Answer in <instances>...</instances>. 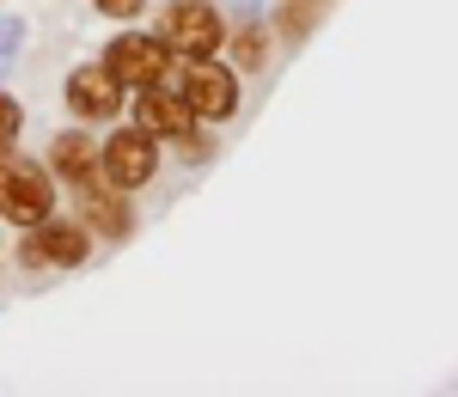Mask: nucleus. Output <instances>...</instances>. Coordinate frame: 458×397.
Here are the masks:
<instances>
[{"instance_id":"nucleus-13","label":"nucleus","mask_w":458,"mask_h":397,"mask_svg":"<svg viewBox=\"0 0 458 397\" xmlns=\"http://www.w3.org/2000/svg\"><path fill=\"white\" fill-rule=\"evenodd\" d=\"M19 129H25V110L13 92H0V147H19Z\"/></svg>"},{"instance_id":"nucleus-6","label":"nucleus","mask_w":458,"mask_h":397,"mask_svg":"<svg viewBox=\"0 0 458 397\" xmlns=\"http://www.w3.org/2000/svg\"><path fill=\"white\" fill-rule=\"evenodd\" d=\"M105 68L129 86V92H141V86H159L165 73H172V49H165V37L153 31H116L105 43Z\"/></svg>"},{"instance_id":"nucleus-11","label":"nucleus","mask_w":458,"mask_h":397,"mask_svg":"<svg viewBox=\"0 0 458 397\" xmlns=\"http://www.w3.org/2000/svg\"><path fill=\"white\" fill-rule=\"evenodd\" d=\"M226 55H233V68H239V73H257L263 62H269V25L245 19L239 31H226Z\"/></svg>"},{"instance_id":"nucleus-2","label":"nucleus","mask_w":458,"mask_h":397,"mask_svg":"<svg viewBox=\"0 0 458 397\" xmlns=\"http://www.w3.org/2000/svg\"><path fill=\"white\" fill-rule=\"evenodd\" d=\"M135 122H141L147 135L172 141L183 159H214V141L202 135V116L183 105V92H177V86H165V80L135 92Z\"/></svg>"},{"instance_id":"nucleus-8","label":"nucleus","mask_w":458,"mask_h":397,"mask_svg":"<svg viewBox=\"0 0 458 397\" xmlns=\"http://www.w3.org/2000/svg\"><path fill=\"white\" fill-rule=\"evenodd\" d=\"M105 178L123 190H147L159 178V135H147L141 122L129 129H110L105 135Z\"/></svg>"},{"instance_id":"nucleus-9","label":"nucleus","mask_w":458,"mask_h":397,"mask_svg":"<svg viewBox=\"0 0 458 397\" xmlns=\"http://www.w3.org/2000/svg\"><path fill=\"white\" fill-rule=\"evenodd\" d=\"M80 196V220H86V232H98V239H129V226H135V208H129V190L110 178H92L73 190Z\"/></svg>"},{"instance_id":"nucleus-4","label":"nucleus","mask_w":458,"mask_h":397,"mask_svg":"<svg viewBox=\"0 0 458 397\" xmlns=\"http://www.w3.org/2000/svg\"><path fill=\"white\" fill-rule=\"evenodd\" d=\"M92 257V232H86V220H37L25 226V239H19V263L43 275V269H80Z\"/></svg>"},{"instance_id":"nucleus-10","label":"nucleus","mask_w":458,"mask_h":397,"mask_svg":"<svg viewBox=\"0 0 458 397\" xmlns=\"http://www.w3.org/2000/svg\"><path fill=\"white\" fill-rule=\"evenodd\" d=\"M49 172H55L62 190H80V183L105 178V147L92 141L86 129H68V135L49 141Z\"/></svg>"},{"instance_id":"nucleus-1","label":"nucleus","mask_w":458,"mask_h":397,"mask_svg":"<svg viewBox=\"0 0 458 397\" xmlns=\"http://www.w3.org/2000/svg\"><path fill=\"white\" fill-rule=\"evenodd\" d=\"M55 215V172L25 159L19 147H0V220L6 226H37Z\"/></svg>"},{"instance_id":"nucleus-14","label":"nucleus","mask_w":458,"mask_h":397,"mask_svg":"<svg viewBox=\"0 0 458 397\" xmlns=\"http://www.w3.org/2000/svg\"><path fill=\"white\" fill-rule=\"evenodd\" d=\"M98 6V19H116V25H135L147 13V0H92Z\"/></svg>"},{"instance_id":"nucleus-15","label":"nucleus","mask_w":458,"mask_h":397,"mask_svg":"<svg viewBox=\"0 0 458 397\" xmlns=\"http://www.w3.org/2000/svg\"><path fill=\"white\" fill-rule=\"evenodd\" d=\"M318 6H324V0H318Z\"/></svg>"},{"instance_id":"nucleus-3","label":"nucleus","mask_w":458,"mask_h":397,"mask_svg":"<svg viewBox=\"0 0 458 397\" xmlns=\"http://www.w3.org/2000/svg\"><path fill=\"white\" fill-rule=\"evenodd\" d=\"M177 92H183V105L196 110L202 122H226V116H239V68H226V62H214V55H190L183 68H177Z\"/></svg>"},{"instance_id":"nucleus-12","label":"nucleus","mask_w":458,"mask_h":397,"mask_svg":"<svg viewBox=\"0 0 458 397\" xmlns=\"http://www.w3.org/2000/svg\"><path fill=\"white\" fill-rule=\"evenodd\" d=\"M312 6H318V0H287L282 13H276V37H282L287 49L306 43V31H312Z\"/></svg>"},{"instance_id":"nucleus-7","label":"nucleus","mask_w":458,"mask_h":397,"mask_svg":"<svg viewBox=\"0 0 458 397\" xmlns=\"http://www.w3.org/2000/svg\"><path fill=\"white\" fill-rule=\"evenodd\" d=\"M62 98H68L73 122H116L123 105H129V86H123L105 62H80V68L68 73V86H62Z\"/></svg>"},{"instance_id":"nucleus-5","label":"nucleus","mask_w":458,"mask_h":397,"mask_svg":"<svg viewBox=\"0 0 458 397\" xmlns=\"http://www.w3.org/2000/svg\"><path fill=\"white\" fill-rule=\"evenodd\" d=\"M159 37L172 55H220L226 49V19L214 13V0H172L159 13Z\"/></svg>"}]
</instances>
